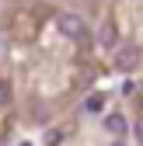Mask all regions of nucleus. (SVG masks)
<instances>
[{
	"label": "nucleus",
	"instance_id": "f257e3e1",
	"mask_svg": "<svg viewBox=\"0 0 143 146\" xmlns=\"http://www.w3.org/2000/svg\"><path fill=\"white\" fill-rule=\"evenodd\" d=\"M56 25H59V31L66 35V38H80V35H84V21H80L77 14H59Z\"/></svg>",
	"mask_w": 143,
	"mask_h": 146
},
{
	"label": "nucleus",
	"instance_id": "f03ea898",
	"mask_svg": "<svg viewBox=\"0 0 143 146\" xmlns=\"http://www.w3.org/2000/svg\"><path fill=\"white\" fill-rule=\"evenodd\" d=\"M136 63H140V49H133V45H129V49H122V52H119V59H115L119 70H133Z\"/></svg>",
	"mask_w": 143,
	"mask_h": 146
},
{
	"label": "nucleus",
	"instance_id": "7ed1b4c3",
	"mask_svg": "<svg viewBox=\"0 0 143 146\" xmlns=\"http://www.w3.org/2000/svg\"><path fill=\"white\" fill-rule=\"evenodd\" d=\"M105 129L115 132V136H122V132H126V118H122V115H108V118H105Z\"/></svg>",
	"mask_w": 143,
	"mask_h": 146
},
{
	"label": "nucleus",
	"instance_id": "20e7f679",
	"mask_svg": "<svg viewBox=\"0 0 143 146\" xmlns=\"http://www.w3.org/2000/svg\"><path fill=\"white\" fill-rule=\"evenodd\" d=\"M101 108H105V94H91V98L84 101V111H91V115L101 111Z\"/></svg>",
	"mask_w": 143,
	"mask_h": 146
},
{
	"label": "nucleus",
	"instance_id": "39448f33",
	"mask_svg": "<svg viewBox=\"0 0 143 146\" xmlns=\"http://www.w3.org/2000/svg\"><path fill=\"white\" fill-rule=\"evenodd\" d=\"M101 42L105 45H115V28L112 25H101Z\"/></svg>",
	"mask_w": 143,
	"mask_h": 146
},
{
	"label": "nucleus",
	"instance_id": "423d86ee",
	"mask_svg": "<svg viewBox=\"0 0 143 146\" xmlns=\"http://www.w3.org/2000/svg\"><path fill=\"white\" fill-rule=\"evenodd\" d=\"M7 101H11V87L0 80V104H7Z\"/></svg>",
	"mask_w": 143,
	"mask_h": 146
},
{
	"label": "nucleus",
	"instance_id": "0eeeda50",
	"mask_svg": "<svg viewBox=\"0 0 143 146\" xmlns=\"http://www.w3.org/2000/svg\"><path fill=\"white\" fill-rule=\"evenodd\" d=\"M59 143H63V132H59V129L49 132V146H59Z\"/></svg>",
	"mask_w": 143,
	"mask_h": 146
},
{
	"label": "nucleus",
	"instance_id": "6e6552de",
	"mask_svg": "<svg viewBox=\"0 0 143 146\" xmlns=\"http://www.w3.org/2000/svg\"><path fill=\"white\" fill-rule=\"evenodd\" d=\"M136 136H140V143H143V118L136 122Z\"/></svg>",
	"mask_w": 143,
	"mask_h": 146
},
{
	"label": "nucleus",
	"instance_id": "1a4fd4ad",
	"mask_svg": "<svg viewBox=\"0 0 143 146\" xmlns=\"http://www.w3.org/2000/svg\"><path fill=\"white\" fill-rule=\"evenodd\" d=\"M112 146H126V143H112Z\"/></svg>",
	"mask_w": 143,
	"mask_h": 146
},
{
	"label": "nucleus",
	"instance_id": "9d476101",
	"mask_svg": "<svg viewBox=\"0 0 143 146\" xmlns=\"http://www.w3.org/2000/svg\"><path fill=\"white\" fill-rule=\"evenodd\" d=\"M21 146H31V143H21Z\"/></svg>",
	"mask_w": 143,
	"mask_h": 146
},
{
	"label": "nucleus",
	"instance_id": "9b49d317",
	"mask_svg": "<svg viewBox=\"0 0 143 146\" xmlns=\"http://www.w3.org/2000/svg\"><path fill=\"white\" fill-rule=\"evenodd\" d=\"M140 87H143V84H140Z\"/></svg>",
	"mask_w": 143,
	"mask_h": 146
}]
</instances>
